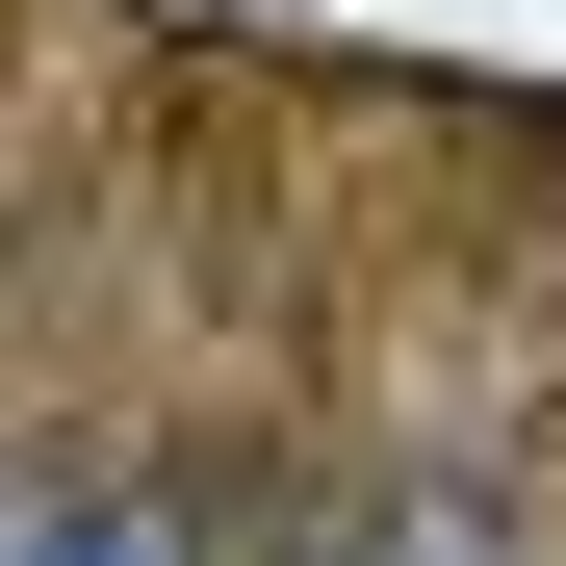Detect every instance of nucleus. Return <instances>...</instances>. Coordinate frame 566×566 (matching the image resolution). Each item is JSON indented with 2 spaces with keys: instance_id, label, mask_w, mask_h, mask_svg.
<instances>
[{
  "instance_id": "f257e3e1",
  "label": "nucleus",
  "mask_w": 566,
  "mask_h": 566,
  "mask_svg": "<svg viewBox=\"0 0 566 566\" xmlns=\"http://www.w3.org/2000/svg\"><path fill=\"white\" fill-rule=\"evenodd\" d=\"M0 566H207V541H180L155 490H52V515H27V541H0Z\"/></svg>"
}]
</instances>
